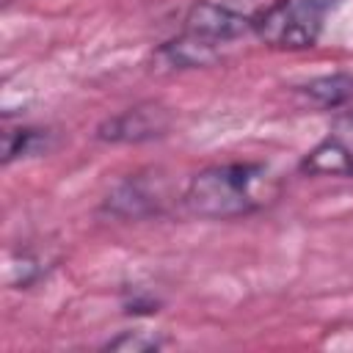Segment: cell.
<instances>
[{"label":"cell","mask_w":353,"mask_h":353,"mask_svg":"<svg viewBox=\"0 0 353 353\" xmlns=\"http://www.w3.org/2000/svg\"><path fill=\"white\" fill-rule=\"evenodd\" d=\"M41 273H44V265L30 251H19V254H11L6 259V284L8 287H28Z\"/></svg>","instance_id":"cell-9"},{"label":"cell","mask_w":353,"mask_h":353,"mask_svg":"<svg viewBox=\"0 0 353 353\" xmlns=\"http://www.w3.org/2000/svg\"><path fill=\"white\" fill-rule=\"evenodd\" d=\"M301 91H303L309 99H314L317 105H323V108H339V105H345L347 99H353V77L345 74V72L323 74V77L309 80Z\"/></svg>","instance_id":"cell-7"},{"label":"cell","mask_w":353,"mask_h":353,"mask_svg":"<svg viewBox=\"0 0 353 353\" xmlns=\"http://www.w3.org/2000/svg\"><path fill=\"white\" fill-rule=\"evenodd\" d=\"M276 196L270 171L259 163H223L210 165L190 176L185 188V207L196 218H240L265 207Z\"/></svg>","instance_id":"cell-1"},{"label":"cell","mask_w":353,"mask_h":353,"mask_svg":"<svg viewBox=\"0 0 353 353\" xmlns=\"http://www.w3.org/2000/svg\"><path fill=\"white\" fill-rule=\"evenodd\" d=\"M331 6L334 0H273L256 14L254 33L273 50H309L320 39Z\"/></svg>","instance_id":"cell-2"},{"label":"cell","mask_w":353,"mask_h":353,"mask_svg":"<svg viewBox=\"0 0 353 353\" xmlns=\"http://www.w3.org/2000/svg\"><path fill=\"white\" fill-rule=\"evenodd\" d=\"M168 127H171V113L163 105L141 102V105H132V108L116 113L113 119L102 121L97 130V138L110 141V143H141V141L165 135Z\"/></svg>","instance_id":"cell-4"},{"label":"cell","mask_w":353,"mask_h":353,"mask_svg":"<svg viewBox=\"0 0 353 353\" xmlns=\"http://www.w3.org/2000/svg\"><path fill=\"white\" fill-rule=\"evenodd\" d=\"M265 6L259 0H196L185 17V36L218 47L254 30V19Z\"/></svg>","instance_id":"cell-3"},{"label":"cell","mask_w":353,"mask_h":353,"mask_svg":"<svg viewBox=\"0 0 353 353\" xmlns=\"http://www.w3.org/2000/svg\"><path fill=\"white\" fill-rule=\"evenodd\" d=\"M157 190H152V185L141 176H130L124 179L105 201V210L116 212V215H124V218H138V215H146V212H154L157 210Z\"/></svg>","instance_id":"cell-6"},{"label":"cell","mask_w":353,"mask_h":353,"mask_svg":"<svg viewBox=\"0 0 353 353\" xmlns=\"http://www.w3.org/2000/svg\"><path fill=\"white\" fill-rule=\"evenodd\" d=\"M301 171L309 176H353V141L342 132L325 135L301 160Z\"/></svg>","instance_id":"cell-5"},{"label":"cell","mask_w":353,"mask_h":353,"mask_svg":"<svg viewBox=\"0 0 353 353\" xmlns=\"http://www.w3.org/2000/svg\"><path fill=\"white\" fill-rule=\"evenodd\" d=\"M163 342L146 331H121L119 336L105 342V350H124V353H149L157 350Z\"/></svg>","instance_id":"cell-10"},{"label":"cell","mask_w":353,"mask_h":353,"mask_svg":"<svg viewBox=\"0 0 353 353\" xmlns=\"http://www.w3.org/2000/svg\"><path fill=\"white\" fill-rule=\"evenodd\" d=\"M47 149V132L33 127H17L3 132V163H11L17 157H28Z\"/></svg>","instance_id":"cell-8"}]
</instances>
